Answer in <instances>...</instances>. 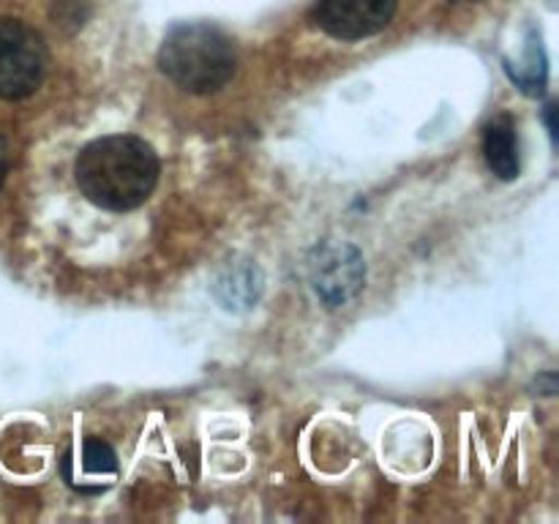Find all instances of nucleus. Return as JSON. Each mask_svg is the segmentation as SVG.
Instances as JSON below:
<instances>
[{
    "mask_svg": "<svg viewBox=\"0 0 559 524\" xmlns=\"http://www.w3.org/2000/svg\"><path fill=\"white\" fill-rule=\"evenodd\" d=\"M74 178L93 205L104 211H134L156 189L158 158L140 136H102L80 151Z\"/></svg>",
    "mask_w": 559,
    "mask_h": 524,
    "instance_id": "f257e3e1",
    "label": "nucleus"
},
{
    "mask_svg": "<svg viewBox=\"0 0 559 524\" xmlns=\"http://www.w3.org/2000/svg\"><path fill=\"white\" fill-rule=\"evenodd\" d=\"M235 47L218 27L191 22L178 25L158 49V69L186 93L207 96L235 74Z\"/></svg>",
    "mask_w": 559,
    "mask_h": 524,
    "instance_id": "f03ea898",
    "label": "nucleus"
},
{
    "mask_svg": "<svg viewBox=\"0 0 559 524\" xmlns=\"http://www.w3.org/2000/svg\"><path fill=\"white\" fill-rule=\"evenodd\" d=\"M41 36L31 25L11 16H0V98L20 102L27 98L44 80Z\"/></svg>",
    "mask_w": 559,
    "mask_h": 524,
    "instance_id": "7ed1b4c3",
    "label": "nucleus"
},
{
    "mask_svg": "<svg viewBox=\"0 0 559 524\" xmlns=\"http://www.w3.org/2000/svg\"><path fill=\"white\" fill-rule=\"evenodd\" d=\"M366 282L364 257L349 243L317 246L311 260V289L325 303V309H338L360 293Z\"/></svg>",
    "mask_w": 559,
    "mask_h": 524,
    "instance_id": "20e7f679",
    "label": "nucleus"
},
{
    "mask_svg": "<svg viewBox=\"0 0 559 524\" xmlns=\"http://www.w3.org/2000/svg\"><path fill=\"white\" fill-rule=\"evenodd\" d=\"M399 0H320L314 22L333 38L358 41L385 31L396 14Z\"/></svg>",
    "mask_w": 559,
    "mask_h": 524,
    "instance_id": "39448f33",
    "label": "nucleus"
},
{
    "mask_svg": "<svg viewBox=\"0 0 559 524\" xmlns=\"http://www.w3.org/2000/svg\"><path fill=\"white\" fill-rule=\"evenodd\" d=\"M486 164L500 180L519 178V140L511 118H497L484 131Z\"/></svg>",
    "mask_w": 559,
    "mask_h": 524,
    "instance_id": "423d86ee",
    "label": "nucleus"
},
{
    "mask_svg": "<svg viewBox=\"0 0 559 524\" xmlns=\"http://www.w3.org/2000/svg\"><path fill=\"white\" fill-rule=\"evenodd\" d=\"M508 74H511V80L516 82L519 87H522L524 93H530V96H538V93H544L546 87V55L544 49H540L538 41H530L527 47V58H524V66H508Z\"/></svg>",
    "mask_w": 559,
    "mask_h": 524,
    "instance_id": "0eeeda50",
    "label": "nucleus"
},
{
    "mask_svg": "<svg viewBox=\"0 0 559 524\" xmlns=\"http://www.w3.org/2000/svg\"><path fill=\"white\" fill-rule=\"evenodd\" d=\"M82 469L91 475H112L118 469V458L107 442L87 440L82 445Z\"/></svg>",
    "mask_w": 559,
    "mask_h": 524,
    "instance_id": "6e6552de",
    "label": "nucleus"
},
{
    "mask_svg": "<svg viewBox=\"0 0 559 524\" xmlns=\"http://www.w3.org/2000/svg\"><path fill=\"white\" fill-rule=\"evenodd\" d=\"M257 276V267H246V273H243V278L240 276H235L233 273V278H229V282H235V289H243V284L240 282H249V278H254ZM257 293H260V289L257 287H246V303H251V300H257Z\"/></svg>",
    "mask_w": 559,
    "mask_h": 524,
    "instance_id": "1a4fd4ad",
    "label": "nucleus"
},
{
    "mask_svg": "<svg viewBox=\"0 0 559 524\" xmlns=\"http://www.w3.org/2000/svg\"><path fill=\"white\" fill-rule=\"evenodd\" d=\"M5 172H9V142L0 134V186H3Z\"/></svg>",
    "mask_w": 559,
    "mask_h": 524,
    "instance_id": "9d476101",
    "label": "nucleus"
},
{
    "mask_svg": "<svg viewBox=\"0 0 559 524\" xmlns=\"http://www.w3.org/2000/svg\"><path fill=\"white\" fill-rule=\"evenodd\" d=\"M546 123H549V131H551V136H557V123H555V104H549V107H546Z\"/></svg>",
    "mask_w": 559,
    "mask_h": 524,
    "instance_id": "9b49d317",
    "label": "nucleus"
}]
</instances>
